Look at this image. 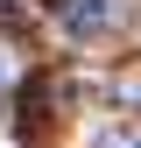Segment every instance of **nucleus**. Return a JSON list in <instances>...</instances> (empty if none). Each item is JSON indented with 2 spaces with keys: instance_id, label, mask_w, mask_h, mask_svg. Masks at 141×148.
Instances as JSON below:
<instances>
[{
  "instance_id": "1",
  "label": "nucleus",
  "mask_w": 141,
  "mask_h": 148,
  "mask_svg": "<svg viewBox=\"0 0 141 148\" xmlns=\"http://www.w3.org/2000/svg\"><path fill=\"white\" fill-rule=\"evenodd\" d=\"M64 28L70 35H106L113 28V0H64Z\"/></svg>"
},
{
  "instance_id": "2",
  "label": "nucleus",
  "mask_w": 141,
  "mask_h": 148,
  "mask_svg": "<svg viewBox=\"0 0 141 148\" xmlns=\"http://www.w3.org/2000/svg\"><path fill=\"white\" fill-rule=\"evenodd\" d=\"M0 71H7V64H0Z\"/></svg>"
}]
</instances>
